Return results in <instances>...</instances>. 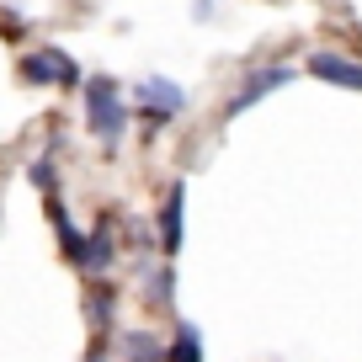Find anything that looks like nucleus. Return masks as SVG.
<instances>
[{
  "instance_id": "1",
  "label": "nucleus",
  "mask_w": 362,
  "mask_h": 362,
  "mask_svg": "<svg viewBox=\"0 0 362 362\" xmlns=\"http://www.w3.org/2000/svg\"><path fill=\"white\" fill-rule=\"evenodd\" d=\"M86 117H90V134L102 139L107 149L123 144L134 112H128V96H123V86H117L112 75H90L86 80Z\"/></svg>"
},
{
  "instance_id": "2",
  "label": "nucleus",
  "mask_w": 362,
  "mask_h": 362,
  "mask_svg": "<svg viewBox=\"0 0 362 362\" xmlns=\"http://www.w3.org/2000/svg\"><path fill=\"white\" fill-rule=\"evenodd\" d=\"M134 107H139V123L144 128H165L170 117L187 112V90H181L176 80H165V75H149V80L134 86Z\"/></svg>"
},
{
  "instance_id": "3",
  "label": "nucleus",
  "mask_w": 362,
  "mask_h": 362,
  "mask_svg": "<svg viewBox=\"0 0 362 362\" xmlns=\"http://www.w3.org/2000/svg\"><path fill=\"white\" fill-rule=\"evenodd\" d=\"M16 80H22V86H86L80 64L64 54V48H54V43L16 59Z\"/></svg>"
},
{
  "instance_id": "4",
  "label": "nucleus",
  "mask_w": 362,
  "mask_h": 362,
  "mask_svg": "<svg viewBox=\"0 0 362 362\" xmlns=\"http://www.w3.org/2000/svg\"><path fill=\"white\" fill-rule=\"evenodd\" d=\"M293 80H298V69H293V64H267V69H250V75H245V86L235 90V102L224 107V117H240V112H250V107H256L261 96H272V90L293 86Z\"/></svg>"
},
{
  "instance_id": "5",
  "label": "nucleus",
  "mask_w": 362,
  "mask_h": 362,
  "mask_svg": "<svg viewBox=\"0 0 362 362\" xmlns=\"http://www.w3.org/2000/svg\"><path fill=\"white\" fill-rule=\"evenodd\" d=\"M187 245V181H170L165 203H160V256L176 261Z\"/></svg>"
},
{
  "instance_id": "6",
  "label": "nucleus",
  "mask_w": 362,
  "mask_h": 362,
  "mask_svg": "<svg viewBox=\"0 0 362 362\" xmlns=\"http://www.w3.org/2000/svg\"><path fill=\"white\" fill-rule=\"evenodd\" d=\"M304 75L325 80V86H341V90H362V59L336 54V48H320V54L304 59Z\"/></svg>"
},
{
  "instance_id": "7",
  "label": "nucleus",
  "mask_w": 362,
  "mask_h": 362,
  "mask_svg": "<svg viewBox=\"0 0 362 362\" xmlns=\"http://www.w3.org/2000/svg\"><path fill=\"white\" fill-rule=\"evenodd\" d=\"M48 218H54V235H59V250H64V261H69V267H86L90 245H86V235L75 229V218H69V208L59 203V197H48Z\"/></svg>"
},
{
  "instance_id": "8",
  "label": "nucleus",
  "mask_w": 362,
  "mask_h": 362,
  "mask_svg": "<svg viewBox=\"0 0 362 362\" xmlns=\"http://www.w3.org/2000/svg\"><path fill=\"white\" fill-rule=\"evenodd\" d=\"M86 245H90V256H86V272H107L117 261V235H112V218H102V224L86 235Z\"/></svg>"
},
{
  "instance_id": "9",
  "label": "nucleus",
  "mask_w": 362,
  "mask_h": 362,
  "mask_svg": "<svg viewBox=\"0 0 362 362\" xmlns=\"http://www.w3.org/2000/svg\"><path fill=\"white\" fill-rule=\"evenodd\" d=\"M165 362H203V330L192 320H181L176 336L165 341Z\"/></svg>"
},
{
  "instance_id": "10",
  "label": "nucleus",
  "mask_w": 362,
  "mask_h": 362,
  "mask_svg": "<svg viewBox=\"0 0 362 362\" xmlns=\"http://www.w3.org/2000/svg\"><path fill=\"white\" fill-rule=\"evenodd\" d=\"M123 362H165V341L155 330H123Z\"/></svg>"
},
{
  "instance_id": "11",
  "label": "nucleus",
  "mask_w": 362,
  "mask_h": 362,
  "mask_svg": "<svg viewBox=\"0 0 362 362\" xmlns=\"http://www.w3.org/2000/svg\"><path fill=\"white\" fill-rule=\"evenodd\" d=\"M27 181H33L37 192H48V197H54V187H59V165H54V155H48V149L33 160V165H27Z\"/></svg>"
},
{
  "instance_id": "12",
  "label": "nucleus",
  "mask_w": 362,
  "mask_h": 362,
  "mask_svg": "<svg viewBox=\"0 0 362 362\" xmlns=\"http://www.w3.org/2000/svg\"><path fill=\"white\" fill-rule=\"evenodd\" d=\"M149 298H155V304H170V272H155V277H149Z\"/></svg>"
}]
</instances>
